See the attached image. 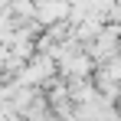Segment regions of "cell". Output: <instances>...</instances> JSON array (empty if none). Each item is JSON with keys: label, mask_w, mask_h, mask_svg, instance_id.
<instances>
[{"label": "cell", "mask_w": 121, "mask_h": 121, "mask_svg": "<svg viewBox=\"0 0 121 121\" xmlns=\"http://www.w3.org/2000/svg\"><path fill=\"white\" fill-rule=\"evenodd\" d=\"M65 13H69V0H33V17H36L43 26L62 23Z\"/></svg>", "instance_id": "cell-1"}, {"label": "cell", "mask_w": 121, "mask_h": 121, "mask_svg": "<svg viewBox=\"0 0 121 121\" xmlns=\"http://www.w3.org/2000/svg\"><path fill=\"white\" fill-rule=\"evenodd\" d=\"M3 62H7V49H0V65H3Z\"/></svg>", "instance_id": "cell-2"}]
</instances>
